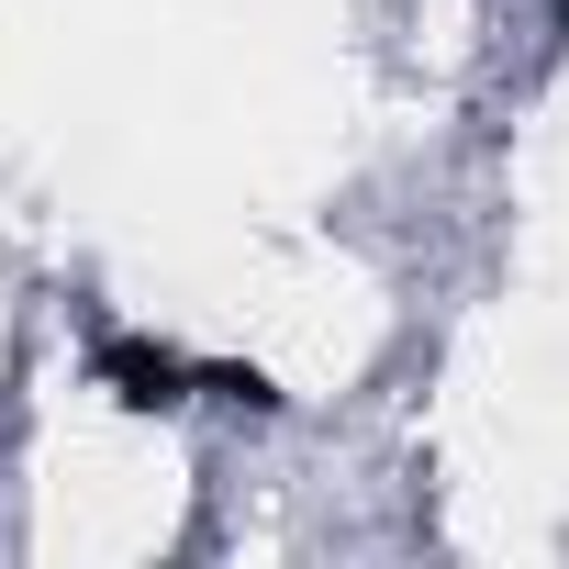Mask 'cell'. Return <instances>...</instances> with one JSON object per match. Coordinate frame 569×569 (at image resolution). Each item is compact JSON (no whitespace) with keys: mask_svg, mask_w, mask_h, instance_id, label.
Wrapping results in <instances>:
<instances>
[{"mask_svg":"<svg viewBox=\"0 0 569 569\" xmlns=\"http://www.w3.org/2000/svg\"><path fill=\"white\" fill-rule=\"evenodd\" d=\"M558 12H569V0H558Z\"/></svg>","mask_w":569,"mask_h":569,"instance_id":"obj_2","label":"cell"},{"mask_svg":"<svg viewBox=\"0 0 569 569\" xmlns=\"http://www.w3.org/2000/svg\"><path fill=\"white\" fill-rule=\"evenodd\" d=\"M90 380H101L112 402H134V413H168V402H190V380H201V369H190L179 347H134V336H101V347H90Z\"/></svg>","mask_w":569,"mask_h":569,"instance_id":"obj_1","label":"cell"}]
</instances>
